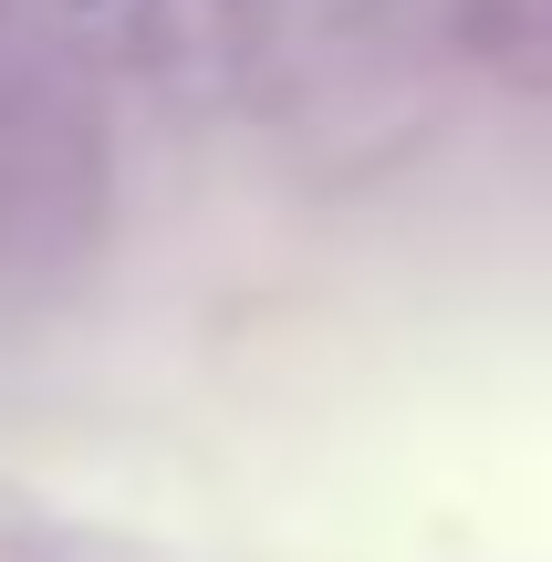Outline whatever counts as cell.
Listing matches in <instances>:
<instances>
[{
  "mask_svg": "<svg viewBox=\"0 0 552 562\" xmlns=\"http://www.w3.org/2000/svg\"><path fill=\"white\" fill-rule=\"evenodd\" d=\"M63 21L94 53H125V63H167V42H178V11L167 0H63Z\"/></svg>",
  "mask_w": 552,
  "mask_h": 562,
  "instance_id": "6da1fadb",
  "label": "cell"
}]
</instances>
